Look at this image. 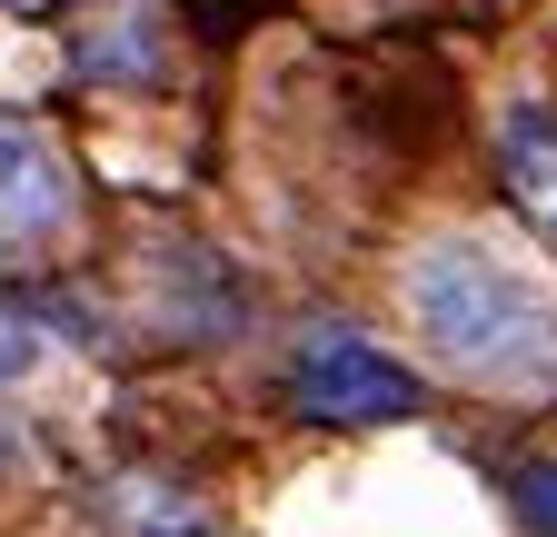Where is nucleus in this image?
<instances>
[{"label": "nucleus", "mask_w": 557, "mask_h": 537, "mask_svg": "<svg viewBox=\"0 0 557 537\" xmlns=\"http://www.w3.org/2000/svg\"><path fill=\"white\" fill-rule=\"evenodd\" d=\"M418 339L438 349V369L478 388H537L557 378V299L528 279L508 249L487 239H429L398 279Z\"/></svg>", "instance_id": "obj_1"}, {"label": "nucleus", "mask_w": 557, "mask_h": 537, "mask_svg": "<svg viewBox=\"0 0 557 537\" xmlns=\"http://www.w3.org/2000/svg\"><path fill=\"white\" fill-rule=\"evenodd\" d=\"M299 409L309 419H338V428H369V419H418V378L398 359H379L369 339H348V328H319L289 369Z\"/></svg>", "instance_id": "obj_2"}, {"label": "nucleus", "mask_w": 557, "mask_h": 537, "mask_svg": "<svg viewBox=\"0 0 557 537\" xmlns=\"http://www.w3.org/2000/svg\"><path fill=\"white\" fill-rule=\"evenodd\" d=\"M60 220H70V160L30 120H0V259L40 249Z\"/></svg>", "instance_id": "obj_3"}, {"label": "nucleus", "mask_w": 557, "mask_h": 537, "mask_svg": "<svg viewBox=\"0 0 557 537\" xmlns=\"http://www.w3.org/2000/svg\"><path fill=\"white\" fill-rule=\"evenodd\" d=\"M160 0H100V11L70 21V71L81 80H110V90H139V80H160Z\"/></svg>", "instance_id": "obj_4"}, {"label": "nucleus", "mask_w": 557, "mask_h": 537, "mask_svg": "<svg viewBox=\"0 0 557 537\" xmlns=\"http://www.w3.org/2000/svg\"><path fill=\"white\" fill-rule=\"evenodd\" d=\"M498 170H508V189H518V210L557 239V120H547L537 100H518V110L498 120Z\"/></svg>", "instance_id": "obj_5"}, {"label": "nucleus", "mask_w": 557, "mask_h": 537, "mask_svg": "<svg viewBox=\"0 0 557 537\" xmlns=\"http://www.w3.org/2000/svg\"><path fill=\"white\" fill-rule=\"evenodd\" d=\"M50 349H60V319H50V309H21V299H0V378H30Z\"/></svg>", "instance_id": "obj_6"}, {"label": "nucleus", "mask_w": 557, "mask_h": 537, "mask_svg": "<svg viewBox=\"0 0 557 537\" xmlns=\"http://www.w3.org/2000/svg\"><path fill=\"white\" fill-rule=\"evenodd\" d=\"M518 508L557 537V458H547V467H518Z\"/></svg>", "instance_id": "obj_7"}, {"label": "nucleus", "mask_w": 557, "mask_h": 537, "mask_svg": "<svg viewBox=\"0 0 557 537\" xmlns=\"http://www.w3.org/2000/svg\"><path fill=\"white\" fill-rule=\"evenodd\" d=\"M0 11H11V0H0Z\"/></svg>", "instance_id": "obj_8"}]
</instances>
